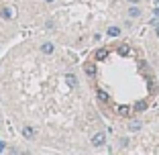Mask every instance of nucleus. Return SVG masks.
Instances as JSON below:
<instances>
[{
  "mask_svg": "<svg viewBox=\"0 0 159 155\" xmlns=\"http://www.w3.org/2000/svg\"><path fill=\"white\" fill-rule=\"evenodd\" d=\"M92 145H94V147H102V145H106V135H104L102 131L94 133V137H92Z\"/></svg>",
  "mask_w": 159,
  "mask_h": 155,
  "instance_id": "nucleus-1",
  "label": "nucleus"
},
{
  "mask_svg": "<svg viewBox=\"0 0 159 155\" xmlns=\"http://www.w3.org/2000/svg\"><path fill=\"white\" fill-rule=\"evenodd\" d=\"M0 16H2V19H6V21L14 19V8H12V6H4V8H2V12H0Z\"/></svg>",
  "mask_w": 159,
  "mask_h": 155,
  "instance_id": "nucleus-2",
  "label": "nucleus"
},
{
  "mask_svg": "<svg viewBox=\"0 0 159 155\" xmlns=\"http://www.w3.org/2000/svg\"><path fill=\"white\" fill-rule=\"evenodd\" d=\"M53 51H55V45H53L51 41H47V43L41 45V53H45V55H51Z\"/></svg>",
  "mask_w": 159,
  "mask_h": 155,
  "instance_id": "nucleus-3",
  "label": "nucleus"
},
{
  "mask_svg": "<svg viewBox=\"0 0 159 155\" xmlns=\"http://www.w3.org/2000/svg\"><path fill=\"white\" fill-rule=\"evenodd\" d=\"M35 135H37L35 127H29V125H27V127L23 129V137H25V139H35Z\"/></svg>",
  "mask_w": 159,
  "mask_h": 155,
  "instance_id": "nucleus-4",
  "label": "nucleus"
},
{
  "mask_svg": "<svg viewBox=\"0 0 159 155\" xmlns=\"http://www.w3.org/2000/svg\"><path fill=\"white\" fill-rule=\"evenodd\" d=\"M84 71L90 75V78H94V75H96V66H94V63H86V66H84Z\"/></svg>",
  "mask_w": 159,
  "mask_h": 155,
  "instance_id": "nucleus-5",
  "label": "nucleus"
},
{
  "mask_svg": "<svg viewBox=\"0 0 159 155\" xmlns=\"http://www.w3.org/2000/svg\"><path fill=\"white\" fill-rule=\"evenodd\" d=\"M126 14H129L131 19H137V16H141V8H137V6H131Z\"/></svg>",
  "mask_w": 159,
  "mask_h": 155,
  "instance_id": "nucleus-6",
  "label": "nucleus"
},
{
  "mask_svg": "<svg viewBox=\"0 0 159 155\" xmlns=\"http://www.w3.org/2000/svg\"><path fill=\"white\" fill-rule=\"evenodd\" d=\"M66 80H67V84H70L71 88H75V86H78V78H75L74 74H67V75H66Z\"/></svg>",
  "mask_w": 159,
  "mask_h": 155,
  "instance_id": "nucleus-7",
  "label": "nucleus"
},
{
  "mask_svg": "<svg viewBox=\"0 0 159 155\" xmlns=\"http://www.w3.org/2000/svg\"><path fill=\"white\" fill-rule=\"evenodd\" d=\"M108 35H110V37H118V35H120V29L118 27H108Z\"/></svg>",
  "mask_w": 159,
  "mask_h": 155,
  "instance_id": "nucleus-8",
  "label": "nucleus"
},
{
  "mask_svg": "<svg viewBox=\"0 0 159 155\" xmlns=\"http://www.w3.org/2000/svg\"><path fill=\"white\" fill-rule=\"evenodd\" d=\"M129 112H131V106H118V114L120 116H129Z\"/></svg>",
  "mask_w": 159,
  "mask_h": 155,
  "instance_id": "nucleus-9",
  "label": "nucleus"
},
{
  "mask_svg": "<svg viewBox=\"0 0 159 155\" xmlns=\"http://www.w3.org/2000/svg\"><path fill=\"white\" fill-rule=\"evenodd\" d=\"M145 108H147V102H145V100H141V102H137V104H135V110H137V112L145 110Z\"/></svg>",
  "mask_w": 159,
  "mask_h": 155,
  "instance_id": "nucleus-10",
  "label": "nucleus"
},
{
  "mask_svg": "<svg viewBox=\"0 0 159 155\" xmlns=\"http://www.w3.org/2000/svg\"><path fill=\"white\" fill-rule=\"evenodd\" d=\"M129 129H131V131H139V129H141V122L139 121H133L131 125H129Z\"/></svg>",
  "mask_w": 159,
  "mask_h": 155,
  "instance_id": "nucleus-11",
  "label": "nucleus"
},
{
  "mask_svg": "<svg viewBox=\"0 0 159 155\" xmlns=\"http://www.w3.org/2000/svg\"><path fill=\"white\" fill-rule=\"evenodd\" d=\"M106 57V49H98L96 51V59H104Z\"/></svg>",
  "mask_w": 159,
  "mask_h": 155,
  "instance_id": "nucleus-12",
  "label": "nucleus"
},
{
  "mask_svg": "<svg viewBox=\"0 0 159 155\" xmlns=\"http://www.w3.org/2000/svg\"><path fill=\"white\" fill-rule=\"evenodd\" d=\"M98 98L102 100V102H106V100H108V94L104 92V90H98Z\"/></svg>",
  "mask_w": 159,
  "mask_h": 155,
  "instance_id": "nucleus-13",
  "label": "nucleus"
},
{
  "mask_svg": "<svg viewBox=\"0 0 159 155\" xmlns=\"http://www.w3.org/2000/svg\"><path fill=\"white\" fill-rule=\"evenodd\" d=\"M120 53H122V55H126V53H129V47H126V45H122V49H120Z\"/></svg>",
  "mask_w": 159,
  "mask_h": 155,
  "instance_id": "nucleus-14",
  "label": "nucleus"
},
{
  "mask_svg": "<svg viewBox=\"0 0 159 155\" xmlns=\"http://www.w3.org/2000/svg\"><path fill=\"white\" fill-rule=\"evenodd\" d=\"M4 149H6V143H4V141H0V151H4Z\"/></svg>",
  "mask_w": 159,
  "mask_h": 155,
  "instance_id": "nucleus-15",
  "label": "nucleus"
},
{
  "mask_svg": "<svg viewBox=\"0 0 159 155\" xmlns=\"http://www.w3.org/2000/svg\"><path fill=\"white\" fill-rule=\"evenodd\" d=\"M129 2H131V4H139L141 0H129Z\"/></svg>",
  "mask_w": 159,
  "mask_h": 155,
  "instance_id": "nucleus-16",
  "label": "nucleus"
},
{
  "mask_svg": "<svg viewBox=\"0 0 159 155\" xmlns=\"http://www.w3.org/2000/svg\"><path fill=\"white\" fill-rule=\"evenodd\" d=\"M155 35H157V37H159V25H157V27H155Z\"/></svg>",
  "mask_w": 159,
  "mask_h": 155,
  "instance_id": "nucleus-17",
  "label": "nucleus"
},
{
  "mask_svg": "<svg viewBox=\"0 0 159 155\" xmlns=\"http://www.w3.org/2000/svg\"><path fill=\"white\" fill-rule=\"evenodd\" d=\"M45 2H49V4H51V2H55V0H45Z\"/></svg>",
  "mask_w": 159,
  "mask_h": 155,
  "instance_id": "nucleus-18",
  "label": "nucleus"
}]
</instances>
